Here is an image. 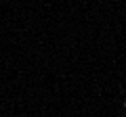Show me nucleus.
Here are the masks:
<instances>
[{
  "label": "nucleus",
  "mask_w": 126,
  "mask_h": 117,
  "mask_svg": "<svg viewBox=\"0 0 126 117\" xmlns=\"http://www.w3.org/2000/svg\"><path fill=\"white\" fill-rule=\"evenodd\" d=\"M124 109H126V100H124Z\"/></svg>",
  "instance_id": "obj_1"
}]
</instances>
